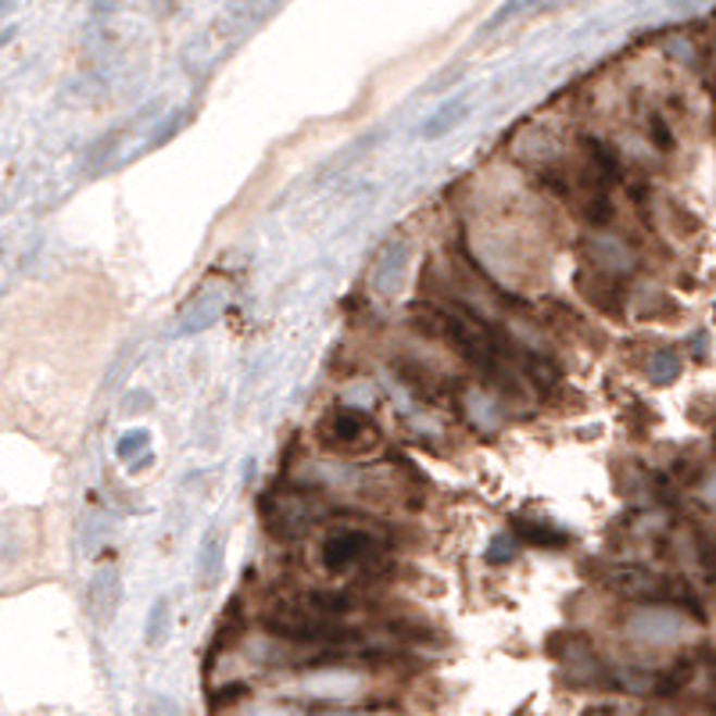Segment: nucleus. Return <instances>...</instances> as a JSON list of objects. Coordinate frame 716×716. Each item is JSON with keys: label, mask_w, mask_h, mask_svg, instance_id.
Listing matches in <instances>:
<instances>
[{"label": "nucleus", "mask_w": 716, "mask_h": 716, "mask_svg": "<svg viewBox=\"0 0 716 716\" xmlns=\"http://www.w3.org/2000/svg\"><path fill=\"white\" fill-rule=\"evenodd\" d=\"M319 444L337 455H366L376 448L380 430L362 409H348V405H337L330 409L316 427Z\"/></svg>", "instance_id": "nucleus-1"}, {"label": "nucleus", "mask_w": 716, "mask_h": 716, "mask_svg": "<svg viewBox=\"0 0 716 716\" xmlns=\"http://www.w3.org/2000/svg\"><path fill=\"white\" fill-rule=\"evenodd\" d=\"M373 555H376V541L366 530H337L319 548V559H323L326 573H351L358 566H366Z\"/></svg>", "instance_id": "nucleus-2"}, {"label": "nucleus", "mask_w": 716, "mask_h": 716, "mask_svg": "<svg viewBox=\"0 0 716 716\" xmlns=\"http://www.w3.org/2000/svg\"><path fill=\"white\" fill-rule=\"evenodd\" d=\"M573 283L580 287V294L598 308V312H606L613 319H620L627 312V283L624 276L609 273V269H580L573 276Z\"/></svg>", "instance_id": "nucleus-3"}, {"label": "nucleus", "mask_w": 716, "mask_h": 716, "mask_svg": "<svg viewBox=\"0 0 716 716\" xmlns=\"http://www.w3.org/2000/svg\"><path fill=\"white\" fill-rule=\"evenodd\" d=\"M394 369H398L402 384H409L419 394V398H427V402H441L444 398V384H441V376L434 373V369L419 366V362H412V358H402V362H394Z\"/></svg>", "instance_id": "nucleus-4"}, {"label": "nucleus", "mask_w": 716, "mask_h": 716, "mask_svg": "<svg viewBox=\"0 0 716 716\" xmlns=\"http://www.w3.org/2000/svg\"><path fill=\"white\" fill-rule=\"evenodd\" d=\"M513 530H516V538H523L527 545H534V548H566L570 545V534L545 523V520H516Z\"/></svg>", "instance_id": "nucleus-5"}, {"label": "nucleus", "mask_w": 716, "mask_h": 716, "mask_svg": "<svg viewBox=\"0 0 716 716\" xmlns=\"http://www.w3.org/2000/svg\"><path fill=\"white\" fill-rule=\"evenodd\" d=\"M577 215L584 219L588 226H595V230L609 226V222L616 219V205H613L609 190H588V194L577 201Z\"/></svg>", "instance_id": "nucleus-6"}, {"label": "nucleus", "mask_w": 716, "mask_h": 716, "mask_svg": "<svg viewBox=\"0 0 716 716\" xmlns=\"http://www.w3.org/2000/svg\"><path fill=\"white\" fill-rule=\"evenodd\" d=\"M466 115H469V97H466V94H462V97H452V101L444 104L437 115L423 126V137H427V140H441L444 133H452Z\"/></svg>", "instance_id": "nucleus-7"}, {"label": "nucleus", "mask_w": 716, "mask_h": 716, "mask_svg": "<svg viewBox=\"0 0 716 716\" xmlns=\"http://www.w3.org/2000/svg\"><path fill=\"white\" fill-rule=\"evenodd\" d=\"M520 369H523V373H527L530 380H534V384H538L541 391H552L555 384H559V376H563V373H559V366H555L552 358H545L541 351H527V355H523V362H520Z\"/></svg>", "instance_id": "nucleus-8"}, {"label": "nucleus", "mask_w": 716, "mask_h": 716, "mask_svg": "<svg viewBox=\"0 0 716 716\" xmlns=\"http://www.w3.org/2000/svg\"><path fill=\"white\" fill-rule=\"evenodd\" d=\"M695 677V663L691 659H677L666 674H656V684H652V695H677V691H684L688 681Z\"/></svg>", "instance_id": "nucleus-9"}, {"label": "nucleus", "mask_w": 716, "mask_h": 716, "mask_svg": "<svg viewBox=\"0 0 716 716\" xmlns=\"http://www.w3.org/2000/svg\"><path fill=\"white\" fill-rule=\"evenodd\" d=\"M305 602L326 616H344L355 609V598L348 591H312V595H305Z\"/></svg>", "instance_id": "nucleus-10"}, {"label": "nucleus", "mask_w": 716, "mask_h": 716, "mask_svg": "<svg viewBox=\"0 0 716 716\" xmlns=\"http://www.w3.org/2000/svg\"><path fill=\"white\" fill-rule=\"evenodd\" d=\"M649 376H652V384H674V380L681 376V355L674 348H659L649 362Z\"/></svg>", "instance_id": "nucleus-11"}, {"label": "nucleus", "mask_w": 716, "mask_h": 716, "mask_svg": "<svg viewBox=\"0 0 716 716\" xmlns=\"http://www.w3.org/2000/svg\"><path fill=\"white\" fill-rule=\"evenodd\" d=\"M402 266H405V244H391V251L373 269V283L376 287H394V276L402 273Z\"/></svg>", "instance_id": "nucleus-12"}, {"label": "nucleus", "mask_w": 716, "mask_h": 716, "mask_svg": "<svg viewBox=\"0 0 716 716\" xmlns=\"http://www.w3.org/2000/svg\"><path fill=\"white\" fill-rule=\"evenodd\" d=\"M165 627H169V602L158 598L155 609H151V616H147V645H162Z\"/></svg>", "instance_id": "nucleus-13"}, {"label": "nucleus", "mask_w": 716, "mask_h": 716, "mask_svg": "<svg viewBox=\"0 0 716 716\" xmlns=\"http://www.w3.org/2000/svg\"><path fill=\"white\" fill-rule=\"evenodd\" d=\"M649 137L659 151H674V133H670V126H666V119L656 115V111L649 115Z\"/></svg>", "instance_id": "nucleus-14"}, {"label": "nucleus", "mask_w": 716, "mask_h": 716, "mask_svg": "<svg viewBox=\"0 0 716 716\" xmlns=\"http://www.w3.org/2000/svg\"><path fill=\"white\" fill-rule=\"evenodd\" d=\"M219 559H222L219 541H215V538H208V545H205V566H201L205 584H215V577H219Z\"/></svg>", "instance_id": "nucleus-15"}, {"label": "nucleus", "mask_w": 716, "mask_h": 716, "mask_svg": "<svg viewBox=\"0 0 716 716\" xmlns=\"http://www.w3.org/2000/svg\"><path fill=\"white\" fill-rule=\"evenodd\" d=\"M147 441H151V437H147V430H133V434H129V437H122V441L115 444V452H119V459H129V455H133V452H140V448H147Z\"/></svg>", "instance_id": "nucleus-16"}, {"label": "nucleus", "mask_w": 716, "mask_h": 716, "mask_svg": "<svg viewBox=\"0 0 716 716\" xmlns=\"http://www.w3.org/2000/svg\"><path fill=\"white\" fill-rule=\"evenodd\" d=\"M513 559V538H495L491 541V552H487V563H509Z\"/></svg>", "instance_id": "nucleus-17"}, {"label": "nucleus", "mask_w": 716, "mask_h": 716, "mask_svg": "<svg viewBox=\"0 0 716 716\" xmlns=\"http://www.w3.org/2000/svg\"><path fill=\"white\" fill-rule=\"evenodd\" d=\"M240 695H248V684H230V688H226V699H215V702H212V709H222V706H226V702L233 706V702H237Z\"/></svg>", "instance_id": "nucleus-18"}, {"label": "nucleus", "mask_w": 716, "mask_h": 716, "mask_svg": "<svg viewBox=\"0 0 716 716\" xmlns=\"http://www.w3.org/2000/svg\"><path fill=\"white\" fill-rule=\"evenodd\" d=\"M695 4H702V0H674V8H695Z\"/></svg>", "instance_id": "nucleus-19"}, {"label": "nucleus", "mask_w": 716, "mask_h": 716, "mask_svg": "<svg viewBox=\"0 0 716 716\" xmlns=\"http://www.w3.org/2000/svg\"><path fill=\"white\" fill-rule=\"evenodd\" d=\"M111 8V0H97V11H108Z\"/></svg>", "instance_id": "nucleus-20"}]
</instances>
